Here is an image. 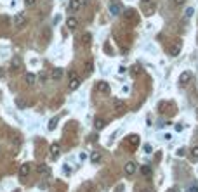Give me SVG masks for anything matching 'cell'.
Here are the masks:
<instances>
[{
	"instance_id": "cell-1",
	"label": "cell",
	"mask_w": 198,
	"mask_h": 192,
	"mask_svg": "<svg viewBox=\"0 0 198 192\" xmlns=\"http://www.w3.org/2000/svg\"><path fill=\"white\" fill-rule=\"evenodd\" d=\"M123 172H125V175H134L137 172V165H136L134 161H129L127 165L123 166Z\"/></svg>"
},
{
	"instance_id": "cell-2",
	"label": "cell",
	"mask_w": 198,
	"mask_h": 192,
	"mask_svg": "<svg viewBox=\"0 0 198 192\" xmlns=\"http://www.w3.org/2000/svg\"><path fill=\"white\" fill-rule=\"evenodd\" d=\"M82 5H84V2L82 0H70V11L71 12H77V11H80L82 9Z\"/></svg>"
},
{
	"instance_id": "cell-3",
	"label": "cell",
	"mask_w": 198,
	"mask_h": 192,
	"mask_svg": "<svg viewBox=\"0 0 198 192\" xmlns=\"http://www.w3.org/2000/svg\"><path fill=\"white\" fill-rule=\"evenodd\" d=\"M191 71H183V73H181V76H179V83H181V85H186V83L190 82L191 80Z\"/></svg>"
},
{
	"instance_id": "cell-4",
	"label": "cell",
	"mask_w": 198,
	"mask_h": 192,
	"mask_svg": "<svg viewBox=\"0 0 198 192\" xmlns=\"http://www.w3.org/2000/svg\"><path fill=\"white\" fill-rule=\"evenodd\" d=\"M63 75H64V71L61 68H56V69H52V75H50V78L54 80V82H59L61 78H63Z\"/></svg>"
},
{
	"instance_id": "cell-5",
	"label": "cell",
	"mask_w": 198,
	"mask_h": 192,
	"mask_svg": "<svg viewBox=\"0 0 198 192\" xmlns=\"http://www.w3.org/2000/svg\"><path fill=\"white\" fill-rule=\"evenodd\" d=\"M80 78H75V76L71 75V80H70V83H68V88L70 90H77L78 87H80Z\"/></svg>"
},
{
	"instance_id": "cell-6",
	"label": "cell",
	"mask_w": 198,
	"mask_h": 192,
	"mask_svg": "<svg viewBox=\"0 0 198 192\" xmlns=\"http://www.w3.org/2000/svg\"><path fill=\"white\" fill-rule=\"evenodd\" d=\"M142 12L146 14V16L155 12V2H151V4H142Z\"/></svg>"
},
{
	"instance_id": "cell-7",
	"label": "cell",
	"mask_w": 198,
	"mask_h": 192,
	"mask_svg": "<svg viewBox=\"0 0 198 192\" xmlns=\"http://www.w3.org/2000/svg\"><path fill=\"white\" fill-rule=\"evenodd\" d=\"M19 69H21V61H19V57H14L12 62H11V71H12V73H18Z\"/></svg>"
},
{
	"instance_id": "cell-8",
	"label": "cell",
	"mask_w": 198,
	"mask_h": 192,
	"mask_svg": "<svg viewBox=\"0 0 198 192\" xmlns=\"http://www.w3.org/2000/svg\"><path fill=\"white\" fill-rule=\"evenodd\" d=\"M30 172H31V166L26 163V165H23L21 168H19V177L24 178V177H28V175H30Z\"/></svg>"
},
{
	"instance_id": "cell-9",
	"label": "cell",
	"mask_w": 198,
	"mask_h": 192,
	"mask_svg": "<svg viewBox=\"0 0 198 192\" xmlns=\"http://www.w3.org/2000/svg\"><path fill=\"white\" fill-rule=\"evenodd\" d=\"M50 154H52V158H57L59 156V152H61V147H59V144L57 142H54V144H50Z\"/></svg>"
},
{
	"instance_id": "cell-10",
	"label": "cell",
	"mask_w": 198,
	"mask_h": 192,
	"mask_svg": "<svg viewBox=\"0 0 198 192\" xmlns=\"http://www.w3.org/2000/svg\"><path fill=\"white\" fill-rule=\"evenodd\" d=\"M97 90L101 94H110V85L106 82H99L97 83Z\"/></svg>"
},
{
	"instance_id": "cell-11",
	"label": "cell",
	"mask_w": 198,
	"mask_h": 192,
	"mask_svg": "<svg viewBox=\"0 0 198 192\" xmlns=\"http://www.w3.org/2000/svg\"><path fill=\"white\" fill-rule=\"evenodd\" d=\"M110 12L113 14V16H118V14L122 12V7H120V4H117V2H113V4L110 5Z\"/></svg>"
},
{
	"instance_id": "cell-12",
	"label": "cell",
	"mask_w": 198,
	"mask_h": 192,
	"mask_svg": "<svg viewBox=\"0 0 198 192\" xmlns=\"http://www.w3.org/2000/svg\"><path fill=\"white\" fill-rule=\"evenodd\" d=\"M77 17H73V16H70V17H68V21H66V26L70 28V29H75V28H77Z\"/></svg>"
},
{
	"instance_id": "cell-13",
	"label": "cell",
	"mask_w": 198,
	"mask_h": 192,
	"mask_svg": "<svg viewBox=\"0 0 198 192\" xmlns=\"http://www.w3.org/2000/svg\"><path fill=\"white\" fill-rule=\"evenodd\" d=\"M14 23H16V26H23V24L26 23L24 14H18V16H16V19H14Z\"/></svg>"
},
{
	"instance_id": "cell-14",
	"label": "cell",
	"mask_w": 198,
	"mask_h": 192,
	"mask_svg": "<svg viewBox=\"0 0 198 192\" xmlns=\"http://www.w3.org/2000/svg\"><path fill=\"white\" fill-rule=\"evenodd\" d=\"M37 172L40 173V175H47V173H49V166H47V165H43V163H42V165H38V166H37Z\"/></svg>"
},
{
	"instance_id": "cell-15",
	"label": "cell",
	"mask_w": 198,
	"mask_h": 192,
	"mask_svg": "<svg viewBox=\"0 0 198 192\" xmlns=\"http://www.w3.org/2000/svg\"><path fill=\"white\" fill-rule=\"evenodd\" d=\"M125 17H127V21H137V17H136V11H130V9H129V11H125Z\"/></svg>"
},
{
	"instance_id": "cell-16",
	"label": "cell",
	"mask_w": 198,
	"mask_h": 192,
	"mask_svg": "<svg viewBox=\"0 0 198 192\" xmlns=\"http://www.w3.org/2000/svg\"><path fill=\"white\" fill-rule=\"evenodd\" d=\"M94 126H96V130H103V128H104V119L96 118V119H94Z\"/></svg>"
},
{
	"instance_id": "cell-17",
	"label": "cell",
	"mask_w": 198,
	"mask_h": 192,
	"mask_svg": "<svg viewBox=\"0 0 198 192\" xmlns=\"http://www.w3.org/2000/svg\"><path fill=\"white\" fill-rule=\"evenodd\" d=\"M24 80H26V83H28V85H35V82H37V76L33 75V73H28V75L24 76Z\"/></svg>"
},
{
	"instance_id": "cell-18",
	"label": "cell",
	"mask_w": 198,
	"mask_h": 192,
	"mask_svg": "<svg viewBox=\"0 0 198 192\" xmlns=\"http://www.w3.org/2000/svg\"><path fill=\"white\" fill-rule=\"evenodd\" d=\"M169 52H170V55H177L179 52H181V45H179V43H176V45H172Z\"/></svg>"
},
{
	"instance_id": "cell-19",
	"label": "cell",
	"mask_w": 198,
	"mask_h": 192,
	"mask_svg": "<svg viewBox=\"0 0 198 192\" xmlns=\"http://www.w3.org/2000/svg\"><path fill=\"white\" fill-rule=\"evenodd\" d=\"M91 161L92 163H99V161H101V154H99L97 151L91 152Z\"/></svg>"
},
{
	"instance_id": "cell-20",
	"label": "cell",
	"mask_w": 198,
	"mask_h": 192,
	"mask_svg": "<svg viewBox=\"0 0 198 192\" xmlns=\"http://www.w3.org/2000/svg\"><path fill=\"white\" fill-rule=\"evenodd\" d=\"M137 140H139V138H137V135L129 137V144H130V147H132V149H136V147H137Z\"/></svg>"
},
{
	"instance_id": "cell-21",
	"label": "cell",
	"mask_w": 198,
	"mask_h": 192,
	"mask_svg": "<svg viewBox=\"0 0 198 192\" xmlns=\"http://www.w3.org/2000/svg\"><path fill=\"white\" fill-rule=\"evenodd\" d=\"M57 123H59V116H54V118L49 121V130H54Z\"/></svg>"
},
{
	"instance_id": "cell-22",
	"label": "cell",
	"mask_w": 198,
	"mask_h": 192,
	"mask_svg": "<svg viewBox=\"0 0 198 192\" xmlns=\"http://www.w3.org/2000/svg\"><path fill=\"white\" fill-rule=\"evenodd\" d=\"M141 173L144 177H149V175H151V166H148V165L141 166Z\"/></svg>"
},
{
	"instance_id": "cell-23",
	"label": "cell",
	"mask_w": 198,
	"mask_h": 192,
	"mask_svg": "<svg viewBox=\"0 0 198 192\" xmlns=\"http://www.w3.org/2000/svg\"><path fill=\"white\" fill-rule=\"evenodd\" d=\"M115 109L117 111H123L125 109V102H123V101H115Z\"/></svg>"
},
{
	"instance_id": "cell-24",
	"label": "cell",
	"mask_w": 198,
	"mask_h": 192,
	"mask_svg": "<svg viewBox=\"0 0 198 192\" xmlns=\"http://www.w3.org/2000/svg\"><path fill=\"white\" fill-rule=\"evenodd\" d=\"M91 40H92L91 33H84V35H82V43H85V45H89V43H91Z\"/></svg>"
},
{
	"instance_id": "cell-25",
	"label": "cell",
	"mask_w": 198,
	"mask_h": 192,
	"mask_svg": "<svg viewBox=\"0 0 198 192\" xmlns=\"http://www.w3.org/2000/svg\"><path fill=\"white\" fill-rule=\"evenodd\" d=\"M92 68H94V64H92L91 61L85 62V73H92Z\"/></svg>"
},
{
	"instance_id": "cell-26",
	"label": "cell",
	"mask_w": 198,
	"mask_h": 192,
	"mask_svg": "<svg viewBox=\"0 0 198 192\" xmlns=\"http://www.w3.org/2000/svg\"><path fill=\"white\" fill-rule=\"evenodd\" d=\"M193 12H195V11H193V7H188V9H186V17H191Z\"/></svg>"
},
{
	"instance_id": "cell-27",
	"label": "cell",
	"mask_w": 198,
	"mask_h": 192,
	"mask_svg": "<svg viewBox=\"0 0 198 192\" xmlns=\"http://www.w3.org/2000/svg\"><path fill=\"white\" fill-rule=\"evenodd\" d=\"M191 154H193V158H198V145H195V147L191 149Z\"/></svg>"
},
{
	"instance_id": "cell-28",
	"label": "cell",
	"mask_w": 198,
	"mask_h": 192,
	"mask_svg": "<svg viewBox=\"0 0 198 192\" xmlns=\"http://www.w3.org/2000/svg\"><path fill=\"white\" fill-rule=\"evenodd\" d=\"M172 2H174V5H177V7H179V5H183V4L186 2V0H172Z\"/></svg>"
},
{
	"instance_id": "cell-29",
	"label": "cell",
	"mask_w": 198,
	"mask_h": 192,
	"mask_svg": "<svg viewBox=\"0 0 198 192\" xmlns=\"http://www.w3.org/2000/svg\"><path fill=\"white\" fill-rule=\"evenodd\" d=\"M130 71H132V73H134V75H137V73H139V66H134V68L130 69Z\"/></svg>"
},
{
	"instance_id": "cell-30",
	"label": "cell",
	"mask_w": 198,
	"mask_h": 192,
	"mask_svg": "<svg viewBox=\"0 0 198 192\" xmlns=\"http://www.w3.org/2000/svg\"><path fill=\"white\" fill-rule=\"evenodd\" d=\"M144 152H151V145H149V144L144 145Z\"/></svg>"
},
{
	"instance_id": "cell-31",
	"label": "cell",
	"mask_w": 198,
	"mask_h": 192,
	"mask_svg": "<svg viewBox=\"0 0 198 192\" xmlns=\"http://www.w3.org/2000/svg\"><path fill=\"white\" fill-rule=\"evenodd\" d=\"M141 192H155V190H153V189H151V187H146V189H142Z\"/></svg>"
},
{
	"instance_id": "cell-32",
	"label": "cell",
	"mask_w": 198,
	"mask_h": 192,
	"mask_svg": "<svg viewBox=\"0 0 198 192\" xmlns=\"http://www.w3.org/2000/svg\"><path fill=\"white\" fill-rule=\"evenodd\" d=\"M24 2H26V5H33L35 4V0H24Z\"/></svg>"
},
{
	"instance_id": "cell-33",
	"label": "cell",
	"mask_w": 198,
	"mask_h": 192,
	"mask_svg": "<svg viewBox=\"0 0 198 192\" xmlns=\"http://www.w3.org/2000/svg\"><path fill=\"white\" fill-rule=\"evenodd\" d=\"M151 2H155V0H142V4H151Z\"/></svg>"
}]
</instances>
